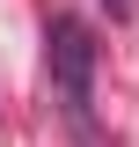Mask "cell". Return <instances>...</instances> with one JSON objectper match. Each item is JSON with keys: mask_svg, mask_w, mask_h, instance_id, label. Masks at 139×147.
Returning <instances> with one entry per match:
<instances>
[{"mask_svg": "<svg viewBox=\"0 0 139 147\" xmlns=\"http://www.w3.org/2000/svg\"><path fill=\"white\" fill-rule=\"evenodd\" d=\"M44 59H51V88L66 103V118L88 125V103H95V37H88V22L59 15L44 30Z\"/></svg>", "mask_w": 139, "mask_h": 147, "instance_id": "1", "label": "cell"}, {"mask_svg": "<svg viewBox=\"0 0 139 147\" xmlns=\"http://www.w3.org/2000/svg\"><path fill=\"white\" fill-rule=\"evenodd\" d=\"M103 7H110V15H132V7H139V0H103Z\"/></svg>", "mask_w": 139, "mask_h": 147, "instance_id": "2", "label": "cell"}]
</instances>
